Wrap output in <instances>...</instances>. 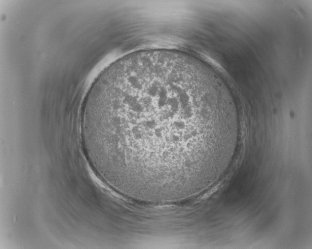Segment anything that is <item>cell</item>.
<instances>
[{
	"label": "cell",
	"instance_id": "obj_1",
	"mask_svg": "<svg viewBox=\"0 0 312 249\" xmlns=\"http://www.w3.org/2000/svg\"><path fill=\"white\" fill-rule=\"evenodd\" d=\"M96 173L124 197L189 198L221 170L240 124L231 98L201 67L171 54L120 61L96 79L81 116Z\"/></svg>",
	"mask_w": 312,
	"mask_h": 249
}]
</instances>
